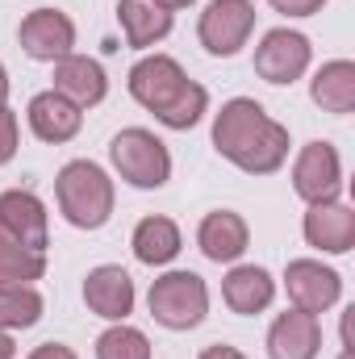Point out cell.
<instances>
[{
    "mask_svg": "<svg viewBox=\"0 0 355 359\" xmlns=\"http://www.w3.org/2000/svg\"><path fill=\"white\" fill-rule=\"evenodd\" d=\"M213 151L247 176H272L288 159V130L251 96H234L213 117Z\"/></svg>",
    "mask_w": 355,
    "mask_h": 359,
    "instance_id": "cell-1",
    "label": "cell"
},
{
    "mask_svg": "<svg viewBox=\"0 0 355 359\" xmlns=\"http://www.w3.org/2000/svg\"><path fill=\"white\" fill-rule=\"evenodd\" d=\"M126 88L168 130H192L205 117V109H209V92L201 88L196 80H188V72L180 67L172 55H142L130 67Z\"/></svg>",
    "mask_w": 355,
    "mask_h": 359,
    "instance_id": "cell-2",
    "label": "cell"
},
{
    "mask_svg": "<svg viewBox=\"0 0 355 359\" xmlns=\"http://www.w3.org/2000/svg\"><path fill=\"white\" fill-rule=\"evenodd\" d=\"M55 201L59 213L76 226V230H100L113 217V180L100 163L92 159H72L59 176H55Z\"/></svg>",
    "mask_w": 355,
    "mask_h": 359,
    "instance_id": "cell-3",
    "label": "cell"
},
{
    "mask_svg": "<svg viewBox=\"0 0 355 359\" xmlns=\"http://www.w3.org/2000/svg\"><path fill=\"white\" fill-rule=\"evenodd\" d=\"M109 159H113L117 176L130 188H142V192H155V188H163L172 180V155H168L163 138H155L142 126H130V130L113 134Z\"/></svg>",
    "mask_w": 355,
    "mask_h": 359,
    "instance_id": "cell-4",
    "label": "cell"
},
{
    "mask_svg": "<svg viewBox=\"0 0 355 359\" xmlns=\"http://www.w3.org/2000/svg\"><path fill=\"white\" fill-rule=\"evenodd\" d=\"M151 318L168 330H192L209 313V284L196 271H163L147 292Z\"/></svg>",
    "mask_w": 355,
    "mask_h": 359,
    "instance_id": "cell-5",
    "label": "cell"
},
{
    "mask_svg": "<svg viewBox=\"0 0 355 359\" xmlns=\"http://www.w3.org/2000/svg\"><path fill=\"white\" fill-rule=\"evenodd\" d=\"M255 29V4L251 0H209L201 21H196V38L209 55L230 59L247 46Z\"/></svg>",
    "mask_w": 355,
    "mask_h": 359,
    "instance_id": "cell-6",
    "label": "cell"
},
{
    "mask_svg": "<svg viewBox=\"0 0 355 359\" xmlns=\"http://www.w3.org/2000/svg\"><path fill=\"white\" fill-rule=\"evenodd\" d=\"M309 59H314V46L305 34L280 25V29H267L255 46V72L267 84H297L305 72H309Z\"/></svg>",
    "mask_w": 355,
    "mask_h": 359,
    "instance_id": "cell-7",
    "label": "cell"
},
{
    "mask_svg": "<svg viewBox=\"0 0 355 359\" xmlns=\"http://www.w3.org/2000/svg\"><path fill=\"white\" fill-rule=\"evenodd\" d=\"M343 188V159L330 142H305L297 151V163H293V192L305 201V205H318V201H335Z\"/></svg>",
    "mask_w": 355,
    "mask_h": 359,
    "instance_id": "cell-8",
    "label": "cell"
},
{
    "mask_svg": "<svg viewBox=\"0 0 355 359\" xmlns=\"http://www.w3.org/2000/svg\"><path fill=\"white\" fill-rule=\"evenodd\" d=\"M17 42L29 59L59 63L63 55L76 50V21L59 8H34V13H25V21L17 29Z\"/></svg>",
    "mask_w": 355,
    "mask_h": 359,
    "instance_id": "cell-9",
    "label": "cell"
},
{
    "mask_svg": "<svg viewBox=\"0 0 355 359\" xmlns=\"http://www.w3.org/2000/svg\"><path fill=\"white\" fill-rule=\"evenodd\" d=\"M284 288H288L293 309L326 313V309H335L339 297H343V276L335 268H326L322 259H293V264L284 268Z\"/></svg>",
    "mask_w": 355,
    "mask_h": 359,
    "instance_id": "cell-10",
    "label": "cell"
},
{
    "mask_svg": "<svg viewBox=\"0 0 355 359\" xmlns=\"http://www.w3.org/2000/svg\"><path fill=\"white\" fill-rule=\"evenodd\" d=\"M301 234L309 247H318L322 255H347L355 247V209L347 201H318L309 205L305 222H301Z\"/></svg>",
    "mask_w": 355,
    "mask_h": 359,
    "instance_id": "cell-11",
    "label": "cell"
},
{
    "mask_svg": "<svg viewBox=\"0 0 355 359\" xmlns=\"http://www.w3.org/2000/svg\"><path fill=\"white\" fill-rule=\"evenodd\" d=\"M134 301H138V292H134V280H130L126 268L100 264V268H92L88 276H84V305H88L96 318H105V322H126V318L134 313Z\"/></svg>",
    "mask_w": 355,
    "mask_h": 359,
    "instance_id": "cell-12",
    "label": "cell"
},
{
    "mask_svg": "<svg viewBox=\"0 0 355 359\" xmlns=\"http://www.w3.org/2000/svg\"><path fill=\"white\" fill-rule=\"evenodd\" d=\"M0 226L29 251H46L51 243V222H46V205L29 192V188H8L0 192Z\"/></svg>",
    "mask_w": 355,
    "mask_h": 359,
    "instance_id": "cell-13",
    "label": "cell"
},
{
    "mask_svg": "<svg viewBox=\"0 0 355 359\" xmlns=\"http://www.w3.org/2000/svg\"><path fill=\"white\" fill-rule=\"evenodd\" d=\"M318 351H322L318 313L288 309L267 326V359H318Z\"/></svg>",
    "mask_w": 355,
    "mask_h": 359,
    "instance_id": "cell-14",
    "label": "cell"
},
{
    "mask_svg": "<svg viewBox=\"0 0 355 359\" xmlns=\"http://www.w3.org/2000/svg\"><path fill=\"white\" fill-rule=\"evenodd\" d=\"M196 247H201V255L213 259V264H234V259H243V251L251 247V230H247L243 213H234V209H213V213H205L201 226H196Z\"/></svg>",
    "mask_w": 355,
    "mask_h": 359,
    "instance_id": "cell-15",
    "label": "cell"
},
{
    "mask_svg": "<svg viewBox=\"0 0 355 359\" xmlns=\"http://www.w3.org/2000/svg\"><path fill=\"white\" fill-rule=\"evenodd\" d=\"M55 92L67 96L76 109H96L109 96V76H105V67L96 59L72 50V55H63L55 63Z\"/></svg>",
    "mask_w": 355,
    "mask_h": 359,
    "instance_id": "cell-16",
    "label": "cell"
},
{
    "mask_svg": "<svg viewBox=\"0 0 355 359\" xmlns=\"http://www.w3.org/2000/svg\"><path fill=\"white\" fill-rule=\"evenodd\" d=\"M25 117H29V130H34L42 142H51V147L72 142V138L80 134V126H84V109H76L67 96H59L55 88L38 92V96L29 100Z\"/></svg>",
    "mask_w": 355,
    "mask_h": 359,
    "instance_id": "cell-17",
    "label": "cell"
},
{
    "mask_svg": "<svg viewBox=\"0 0 355 359\" xmlns=\"http://www.w3.org/2000/svg\"><path fill=\"white\" fill-rule=\"evenodd\" d=\"M222 301L230 305V313L255 318V313H264L267 305L276 301V280L260 264H239V268L226 271V280H222Z\"/></svg>",
    "mask_w": 355,
    "mask_h": 359,
    "instance_id": "cell-18",
    "label": "cell"
},
{
    "mask_svg": "<svg viewBox=\"0 0 355 359\" xmlns=\"http://www.w3.org/2000/svg\"><path fill=\"white\" fill-rule=\"evenodd\" d=\"M117 21H121L126 46H134V50L159 46L172 34V13L159 8L155 0H117Z\"/></svg>",
    "mask_w": 355,
    "mask_h": 359,
    "instance_id": "cell-19",
    "label": "cell"
},
{
    "mask_svg": "<svg viewBox=\"0 0 355 359\" xmlns=\"http://www.w3.org/2000/svg\"><path fill=\"white\" fill-rule=\"evenodd\" d=\"M309 96L322 113H335V117H347L355 109V63L351 59H330L314 72L309 80Z\"/></svg>",
    "mask_w": 355,
    "mask_h": 359,
    "instance_id": "cell-20",
    "label": "cell"
},
{
    "mask_svg": "<svg viewBox=\"0 0 355 359\" xmlns=\"http://www.w3.org/2000/svg\"><path fill=\"white\" fill-rule=\"evenodd\" d=\"M130 247H134V259L138 264H147V268H163V264H172L180 255V247H184V238H180V226L172 217H142L138 226H134V238H130Z\"/></svg>",
    "mask_w": 355,
    "mask_h": 359,
    "instance_id": "cell-21",
    "label": "cell"
},
{
    "mask_svg": "<svg viewBox=\"0 0 355 359\" xmlns=\"http://www.w3.org/2000/svg\"><path fill=\"white\" fill-rule=\"evenodd\" d=\"M46 276V251H29L17 238L0 247V288H25Z\"/></svg>",
    "mask_w": 355,
    "mask_h": 359,
    "instance_id": "cell-22",
    "label": "cell"
},
{
    "mask_svg": "<svg viewBox=\"0 0 355 359\" xmlns=\"http://www.w3.org/2000/svg\"><path fill=\"white\" fill-rule=\"evenodd\" d=\"M38 322H42V292L34 284L0 288V326L4 330H29Z\"/></svg>",
    "mask_w": 355,
    "mask_h": 359,
    "instance_id": "cell-23",
    "label": "cell"
},
{
    "mask_svg": "<svg viewBox=\"0 0 355 359\" xmlns=\"http://www.w3.org/2000/svg\"><path fill=\"white\" fill-rule=\"evenodd\" d=\"M96 359H151V339L126 322H113L96 339Z\"/></svg>",
    "mask_w": 355,
    "mask_h": 359,
    "instance_id": "cell-24",
    "label": "cell"
},
{
    "mask_svg": "<svg viewBox=\"0 0 355 359\" xmlns=\"http://www.w3.org/2000/svg\"><path fill=\"white\" fill-rule=\"evenodd\" d=\"M17 142H21V130H17V113L8 104H0V168L17 155Z\"/></svg>",
    "mask_w": 355,
    "mask_h": 359,
    "instance_id": "cell-25",
    "label": "cell"
},
{
    "mask_svg": "<svg viewBox=\"0 0 355 359\" xmlns=\"http://www.w3.org/2000/svg\"><path fill=\"white\" fill-rule=\"evenodd\" d=\"M267 4L284 17H314V13H322L326 0H267Z\"/></svg>",
    "mask_w": 355,
    "mask_h": 359,
    "instance_id": "cell-26",
    "label": "cell"
},
{
    "mask_svg": "<svg viewBox=\"0 0 355 359\" xmlns=\"http://www.w3.org/2000/svg\"><path fill=\"white\" fill-rule=\"evenodd\" d=\"M25 359H80V355H76L67 343H42V347H34Z\"/></svg>",
    "mask_w": 355,
    "mask_h": 359,
    "instance_id": "cell-27",
    "label": "cell"
},
{
    "mask_svg": "<svg viewBox=\"0 0 355 359\" xmlns=\"http://www.w3.org/2000/svg\"><path fill=\"white\" fill-rule=\"evenodd\" d=\"M196 359H247V355H243L239 347H226V343H213V347H205V351H201Z\"/></svg>",
    "mask_w": 355,
    "mask_h": 359,
    "instance_id": "cell-28",
    "label": "cell"
},
{
    "mask_svg": "<svg viewBox=\"0 0 355 359\" xmlns=\"http://www.w3.org/2000/svg\"><path fill=\"white\" fill-rule=\"evenodd\" d=\"M0 359H17V343H13V330L0 326Z\"/></svg>",
    "mask_w": 355,
    "mask_h": 359,
    "instance_id": "cell-29",
    "label": "cell"
},
{
    "mask_svg": "<svg viewBox=\"0 0 355 359\" xmlns=\"http://www.w3.org/2000/svg\"><path fill=\"white\" fill-rule=\"evenodd\" d=\"M159 8H168V13H180V8H192L196 0H155Z\"/></svg>",
    "mask_w": 355,
    "mask_h": 359,
    "instance_id": "cell-30",
    "label": "cell"
},
{
    "mask_svg": "<svg viewBox=\"0 0 355 359\" xmlns=\"http://www.w3.org/2000/svg\"><path fill=\"white\" fill-rule=\"evenodd\" d=\"M8 100V72H4V63H0V104Z\"/></svg>",
    "mask_w": 355,
    "mask_h": 359,
    "instance_id": "cell-31",
    "label": "cell"
},
{
    "mask_svg": "<svg viewBox=\"0 0 355 359\" xmlns=\"http://www.w3.org/2000/svg\"><path fill=\"white\" fill-rule=\"evenodd\" d=\"M339 359H355V351H343V355H339Z\"/></svg>",
    "mask_w": 355,
    "mask_h": 359,
    "instance_id": "cell-32",
    "label": "cell"
}]
</instances>
